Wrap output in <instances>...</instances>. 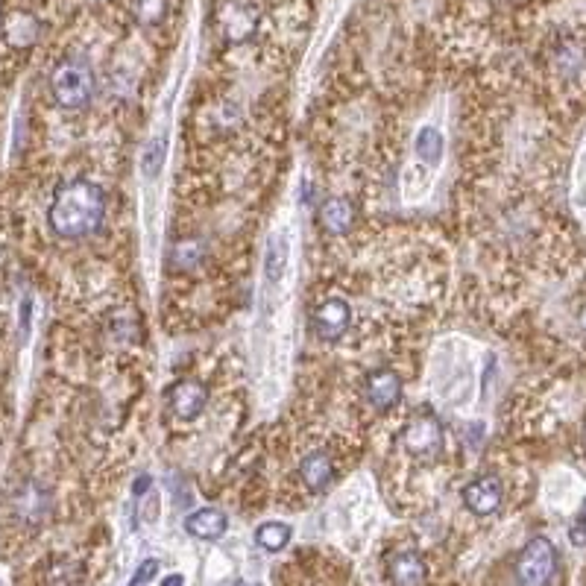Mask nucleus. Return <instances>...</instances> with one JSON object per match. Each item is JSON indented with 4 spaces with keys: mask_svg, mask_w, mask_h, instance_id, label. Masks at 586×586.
<instances>
[{
    "mask_svg": "<svg viewBox=\"0 0 586 586\" xmlns=\"http://www.w3.org/2000/svg\"><path fill=\"white\" fill-rule=\"evenodd\" d=\"M209 405V390L194 381V378H182L170 387V411L179 419L200 417Z\"/></svg>",
    "mask_w": 586,
    "mask_h": 586,
    "instance_id": "8",
    "label": "nucleus"
},
{
    "mask_svg": "<svg viewBox=\"0 0 586 586\" xmlns=\"http://www.w3.org/2000/svg\"><path fill=\"white\" fill-rule=\"evenodd\" d=\"M349 323H352V311H349V305L343 302V299H326L317 311H314V332L317 337H323V340H340V337L346 335V329H349Z\"/></svg>",
    "mask_w": 586,
    "mask_h": 586,
    "instance_id": "10",
    "label": "nucleus"
},
{
    "mask_svg": "<svg viewBox=\"0 0 586 586\" xmlns=\"http://www.w3.org/2000/svg\"><path fill=\"white\" fill-rule=\"evenodd\" d=\"M425 575H428V569L417 551H399L387 563V578L393 586H422Z\"/></svg>",
    "mask_w": 586,
    "mask_h": 586,
    "instance_id": "11",
    "label": "nucleus"
},
{
    "mask_svg": "<svg viewBox=\"0 0 586 586\" xmlns=\"http://www.w3.org/2000/svg\"><path fill=\"white\" fill-rule=\"evenodd\" d=\"M299 478L308 490L323 493L335 478V461L329 458V452H311L299 461Z\"/></svg>",
    "mask_w": 586,
    "mask_h": 586,
    "instance_id": "12",
    "label": "nucleus"
},
{
    "mask_svg": "<svg viewBox=\"0 0 586 586\" xmlns=\"http://www.w3.org/2000/svg\"><path fill=\"white\" fill-rule=\"evenodd\" d=\"M214 24L229 44L250 42L252 36L258 33L261 12L252 0H217Z\"/></svg>",
    "mask_w": 586,
    "mask_h": 586,
    "instance_id": "3",
    "label": "nucleus"
},
{
    "mask_svg": "<svg viewBox=\"0 0 586 586\" xmlns=\"http://www.w3.org/2000/svg\"><path fill=\"white\" fill-rule=\"evenodd\" d=\"M132 15L141 27H156L168 15V0H132Z\"/></svg>",
    "mask_w": 586,
    "mask_h": 586,
    "instance_id": "17",
    "label": "nucleus"
},
{
    "mask_svg": "<svg viewBox=\"0 0 586 586\" xmlns=\"http://www.w3.org/2000/svg\"><path fill=\"white\" fill-rule=\"evenodd\" d=\"M36 33H39L36 18H30V15H24V12L12 15V21L6 24V36L15 44H30L36 39Z\"/></svg>",
    "mask_w": 586,
    "mask_h": 586,
    "instance_id": "19",
    "label": "nucleus"
},
{
    "mask_svg": "<svg viewBox=\"0 0 586 586\" xmlns=\"http://www.w3.org/2000/svg\"><path fill=\"white\" fill-rule=\"evenodd\" d=\"M185 581H182V575H170L168 581H165V586H182Z\"/></svg>",
    "mask_w": 586,
    "mask_h": 586,
    "instance_id": "24",
    "label": "nucleus"
},
{
    "mask_svg": "<svg viewBox=\"0 0 586 586\" xmlns=\"http://www.w3.org/2000/svg\"><path fill=\"white\" fill-rule=\"evenodd\" d=\"M226 525H229V519L217 507H203L185 519V531L197 540H220L226 534Z\"/></svg>",
    "mask_w": 586,
    "mask_h": 586,
    "instance_id": "13",
    "label": "nucleus"
},
{
    "mask_svg": "<svg viewBox=\"0 0 586 586\" xmlns=\"http://www.w3.org/2000/svg\"><path fill=\"white\" fill-rule=\"evenodd\" d=\"M235 586H244V584H235Z\"/></svg>",
    "mask_w": 586,
    "mask_h": 586,
    "instance_id": "25",
    "label": "nucleus"
},
{
    "mask_svg": "<svg viewBox=\"0 0 586 586\" xmlns=\"http://www.w3.org/2000/svg\"><path fill=\"white\" fill-rule=\"evenodd\" d=\"M285 270H288V238L270 235L267 247H264V273L270 282H279Z\"/></svg>",
    "mask_w": 586,
    "mask_h": 586,
    "instance_id": "15",
    "label": "nucleus"
},
{
    "mask_svg": "<svg viewBox=\"0 0 586 586\" xmlns=\"http://www.w3.org/2000/svg\"><path fill=\"white\" fill-rule=\"evenodd\" d=\"M165 156H168V138L165 135H156L150 144H147V150H144V173L153 179V176H159V170L165 165Z\"/></svg>",
    "mask_w": 586,
    "mask_h": 586,
    "instance_id": "20",
    "label": "nucleus"
},
{
    "mask_svg": "<svg viewBox=\"0 0 586 586\" xmlns=\"http://www.w3.org/2000/svg\"><path fill=\"white\" fill-rule=\"evenodd\" d=\"M557 572V548L545 537H534L516 560V584L548 586Z\"/></svg>",
    "mask_w": 586,
    "mask_h": 586,
    "instance_id": "4",
    "label": "nucleus"
},
{
    "mask_svg": "<svg viewBox=\"0 0 586 586\" xmlns=\"http://www.w3.org/2000/svg\"><path fill=\"white\" fill-rule=\"evenodd\" d=\"M364 393L376 411H390L402 399V378L393 370H373L364 381Z\"/></svg>",
    "mask_w": 586,
    "mask_h": 586,
    "instance_id": "9",
    "label": "nucleus"
},
{
    "mask_svg": "<svg viewBox=\"0 0 586 586\" xmlns=\"http://www.w3.org/2000/svg\"><path fill=\"white\" fill-rule=\"evenodd\" d=\"M317 220H320V226L329 235H346L352 229V223H355V206L349 200H343V197H332V200H326L320 206Z\"/></svg>",
    "mask_w": 586,
    "mask_h": 586,
    "instance_id": "14",
    "label": "nucleus"
},
{
    "mask_svg": "<svg viewBox=\"0 0 586 586\" xmlns=\"http://www.w3.org/2000/svg\"><path fill=\"white\" fill-rule=\"evenodd\" d=\"M417 156L422 159V162H431V165H437V162L443 159V135H440L434 126L419 129Z\"/></svg>",
    "mask_w": 586,
    "mask_h": 586,
    "instance_id": "18",
    "label": "nucleus"
},
{
    "mask_svg": "<svg viewBox=\"0 0 586 586\" xmlns=\"http://www.w3.org/2000/svg\"><path fill=\"white\" fill-rule=\"evenodd\" d=\"M399 443L411 458H419V461L434 458L443 449V425L431 411H417L405 422V428L399 434Z\"/></svg>",
    "mask_w": 586,
    "mask_h": 586,
    "instance_id": "5",
    "label": "nucleus"
},
{
    "mask_svg": "<svg viewBox=\"0 0 586 586\" xmlns=\"http://www.w3.org/2000/svg\"><path fill=\"white\" fill-rule=\"evenodd\" d=\"M504 502V484L499 475H481L463 490V504L475 516H493Z\"/></svg>",
    "mask_w": 586,
    "mask_h": 586,
    "instance_id": "7",
    "label": "nucleus"
},
{
    "mask_svg": "<svg viewBox=\"0 0 586 586\" xmlns=\"http://www.w3.org/2000/svg\"><path fill=\"white\" fill-rule=\"evenodd\" d=\"M293 531L285 522H264L258 531H255V543L267 551H282L285 545L291 543Z\"/></svg>",
    "mask_w": 586,
    "mask_h": 586,
    "instance_id": "16",
    "label": "nucleus"
},
{
    "mask_svg": "<svg viewBox=\"0 0 586 586\" xmlns=\"http://www.w3.org/2000/svg\"><path fill=\"white\" fill-rule=\"evenodd\" d=\"M50 94L68 112L85 109L91 103V97H94V71H91V65L85 59H77V56L62 59L53 68V74H50Z\"/></svg>",
    "mask_w": 586,
    "mask_h": 586,
    "instance_id": "2",
    "label": "nucleus"
},
{
    "mask_svg": "<svg viewBox=\"0 0 586 586\" xmlns=\"http://www.w3.org/2000/svg\"><path fill=\"white\" fill-rule=\"evenodd\" d=\"M0 12H3V6H0Z\"/></svg>",
    "mask_w": 586,
    "mask_h": 586,
    "instance_id": "26",
    "label": "nucleus"
},
{
    "mask_svg": "<svg viewBox=\"0 0 586 586\" xmlns=\"http://www.w3.org/2000/svg\"><path fill=\"white\" fill-rule=\"evenodd\" d=\"M106 217V197L100 185L88 179H65L53 191V203L47 211L50 229L65 241H80L94 235Z\"/></svg>",
    "mask_w": 586,
    "mask_h": 586,
    "instance_id": "1",
    "label": "nucleus"
},
{
    "mask_svg": "<svg viewBox=\"0 0 586 586\" xmlns=\"http://www.w3.org/2000/svg\"><path fill=\"white\" fill-rule=\"evenodd\" d=\"M569 537H572V543L575 545H586V513H581V516L575 519V525H572Z\"/></svg>",
    "mask_w": 586,
    "mask_h": 586,
    "instance_id": "22",
    "label": "nucleus"
},
{
    "mask_svg": "<svg viewBox=\"0 0 586 586\" xmlns=\"http://www.w3.org/2000/svg\"><path fill=\"white\" fill-rule=\"evenodd\" d=\"M156 572H159V560H147V563H141V566H138V572L132 575V586H141V584H147V581H153V578H156Z\"/></svg>",
    "mask_w": 586,
    "mask_h": 586,
    "instance_id": "21",
    "label": "nucleus"
},
{
    "mask_svg": "<svg viewBox=\"0 0 586 586\" xmlns=\"http://www.w3.org/2000/svg\"><path fill=\"white\" fill-rule=\"evenodd\" d=\"M150 487H153V478H150V475H141V478L135 481V487H132V493H135V496H144V493H147Z\"/></svg>",
    "mask_w": 586,
    "mask_h": 586,
    "instance_id": "23",
    "label": "nucleus"
},
{
    "mask_svg": "<svg viewBox=\"0 0 586 586\" xmlns=\"http://www.w3.org/2000/svg\"><path fill=\"white\" fill-rule=\"evenodd\" d=\"M50 507H53V499L50 493L44 490L42 484L36 481H27L15 490L12 496V516L24 525V528H39L44 519L50 516Z\"/></svg>",
    "mask_w": 586,
    "mask_h": 586,
    "instance_id": "6",
    "label": "nucleus"
}]
</instances>
